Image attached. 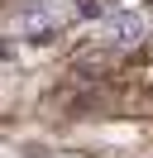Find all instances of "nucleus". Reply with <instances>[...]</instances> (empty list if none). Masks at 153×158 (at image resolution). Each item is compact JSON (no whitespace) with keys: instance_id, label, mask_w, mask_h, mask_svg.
<instances>
[{"instance_id":"f03ea898","label":"nucleus","mask_w":153,"mask_h":158,"mask_svg":"<svg viewBox=\"0 0 153 158\" xmlns=\"http://www.w3.org/2000/svg\"><path fill=\"white\" fill-rule=\"evenodd\" d=\"M143 34H148V24H143V15H134V10L110 15V19H105V39H110L115 48H134Z\"/></svg>"},{"instance_id":"f257e3e1","label":"nucleus","mask_w":153,"mask_h":158,"mask_svg":"<svg viewBox=\"0 0 153 158\" xmlns=\"http://www.w3.org/2000/svg\"><path fill=\"white\" fill-rule=\"evenodd\" d=\"M57 29V10L53 5H29V10L10 15V34L14 39H43V34Z\"/></svg>"},{"instance_id":"7ed1b4c3","label":"nucleus","mask_w":153,"mask_h":158,"mask_svg":"<svg viewBox=\"0 0 153 158\" xmlns=\"http://www.w3.org/2000/svg\"><path fill=\"white\" fill-rule=\"evenodd\" d=\"M76 15H101V0H81V5H76Z\"/></svg>"}]
</instances>
